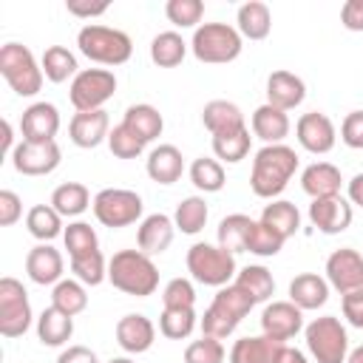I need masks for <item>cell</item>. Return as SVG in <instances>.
<instances>
[{"instance_id": "obj_1", "label": "cell", "mask_w": 363, "mask_h": 363, "mask_svg": "<svg viewBox=\"0 0 363 363\" xmlns=\"http://www.w3.org/2000/svg\"><path fill=\"white\" fill-rule=\"evenodd\" d=\"M298 170V153L289 145H264L252 159L250 187L258 199H275Z\"/></svg>"}, {"instance_id": "obj_2", "label": "cell", "mask_w": 363, "mask_h": 363, "mask_svg": "<svg viewBox=\"0 0 363 363\" xmlns=\"http://www.w3.org/2000/svg\"><path fill=\"white\" fill-rule=\"evenodd\" d=\"M108 281L113 289L133 295V298H147L159 289V269L153 258L142 250H119L108 261Z\"/></svg>"}, {"instance_id": "obj_3", "label": "cell", "mask_w": 363, "mask_h": 363, "mask_svg": "<svg viewBox=\"0 0 363 363\" xmlns=\"http://www.w3.org/2000/svg\"><path fill=\"white\" fill-rule=\"evenodd\" d=\"M77 48L82 57H88L96 65H125L133 54V43L125 31L111 28V26H99V23H88L77 31Z\"/></svg>"}, {"instance_id": "obj_4", "label": "cell", "mask_w": 363, "mask_h": 363, "mask_svg": "<svg viewBox=\"0 0 363 363\" xmlns=\"http://www.w3.org/2000/svg\"><path fill=\"white\" fill-rule=\"evenodd\" d=\"M241 48H244V37L230 23H201L190 40L193 57L207 65H227L241 57Z\"/></svg>"}, {"instance_id": "obj_5", "label": "cell", "mask_w": 363, "mask_h": 363, "mask_svg": "<svg viewBox=\"0 0 363 363\" xmlns=\"http://www.w3.org/2000/svg\"><path fill=\"white\" fill-rule=\"evenodd\" d=\"M187 272L193 275V281L204 284V286H227L235 281L238 267H235V255L221 250L218 244H207V241H196L187 250Z\"/></svg>"}, {"instance_id": "obj_6", "label": "cell", "mask_w": 363, "mask_h": 363, "mask_svg": "<svg viewBox=\"0 0 363 363\" xmlns=\"http://www.w3.org/2000/svg\"><path fill=\"white\" fill-rule=\"evenodd\" d=\"M0 74L17 96H34L43 88V65L34 60L31 48L23 43H6L0 48Z\"/></svg>"}, {"instance_id": "obj_7", "label": "cell", "mask_w": 363, "mask_h": 363, "mask_svg": "<svg viewBox=\"0 0 363 363\" xmlns=\"http://www.w3.org/2000/svg\"><path fill=\"white\" fill-rule=\"evenodd\" d=\"M306 349L315 357V363H346L349 357V335L340 318L323 315L315 318L309 326H303Z\"/></svg>"}, {"instance_id": "obj_8", "label": "cell", "mask_w": 363, "mask_h": 363, "mask_svg": "<svg viewBox=\"0 0 363 363\" xmlns=\"http://www.w3.org/2000/svg\"><path fill=\"white\" fill-rule=\"evenodd\" d=\"M94 218L102 224V227H111V230H119V227H128V224H136L142 218V196L136 190H128V187H105L94 196Z\"/></svg>"}, {"instance_id": "obj_9", "label": "cell", "mask_w": 363, "mask_h": 363, "mask_svg": "<svg viewBox=\"0 0 363 363\" xmlns=\"http://www.w3.org/2000/svg\"><path fill=\"white\" fill-rule=\"evenodd\" d=\"M116 94V77L111 68H82L68 88V99L77 108V113L82 111H102V105Z\"/></svg>"}, {"instance_id": "obj_10", "label": "cell", "mask_w": 363, "mask_h": 363, "mask_svg": "<svg viewBox=\"0 0 363 363\" xmlns=\"http://www.w3.org/2000/svg\"><path fill=\"white\" fill-rule=\"evenodd\" d=\"M31 320H34V312H31L26 286L11 275L0 278V335L20 337L28 332Z\"/></svg>"}, {"instance_id": "obj_11", "label": "cell", "mask_w": 363, "mask_h": 363, "mask_svg": "<svg viewBox=\"0 0 363 363\" xmlns=\"http://www.w3.org/2000/svg\"><path fill=\"white\" fill-rule=\"evenodd\" d=\"M326 281L335 292L354 295L363 292V255L352 247H340L326 258Z\"/></svg>"}, {"instance_id": "obj_12", "label": "cell", "mask_w": 363, "mask_h": 363, "mask_svg": "<svg viewBox=\"0 0 363 363\" xmlns=\"http://www.w3.org/2000/svg\"><path fill=\"white\" fill-rule=\"evenodd\" d=\"M62 150L57 142H17L11 164L23 176H48L60 167Z\"/></svg>"}, {"instance_id": "obj_13", "label": "cell", "mask_w": 363, "mask_h": 363, "mask_svg": "<svg viewBox=\"0 0 363 363\" xmlns=\"http://www.w3.org/2000/svg\"><path fill=\"white\" fill-rule=\"evenodd\" d=\"M295 136H298V145H301L303 150H309V153H315V156H323V153H329V150L335 147V142H337V128H335V122H332L326 113L309 111V113H303V116L298 119Z\"/></svg>"}, {"instance_id": "obj_14", "label": "cell", "mask_w": 363, "mask_h": 363, "mask_svg": "<svg viewBox=\"0 0 363 363\" xmlns=\"http://www.w3.org/2000/svg\"><path fill=\"white\" fill-rule=\"evenodd\" d=\"M354 218L352 201L343 196H326V199H312L309 204V221L312 227H318L323 235H340L343 230H349Z\"/></svg>"}, {"instance_id": "obj_15", "label": "cell", "mask_w": 363, "mask_h": 363, "mask_svg": "<svg viewBox=\"0 0 363 363\" xmlns=\"http://www.w3.org/2000/svg\"><path fill=\"white\" fill-rule=\"evenodd\" d=\"M301 329H303V309H298L292 301H272V303L264 306V312H261V335L286 343Z\"/></svg>"}, {"instance_id": "obj_16", "label": "cell", "mask_w": 363, "mask_h": 363, "mask_svg": "<svg viewBox=\"0 0 363 363\" xmlns=\"http://www.w3.org/2000/svg\"><path fill=\"white\" fill-rule=\"evenodd\" d=\"M23 142H57L60 133V111L51 102H34L20 116Z\"/></svg>"}, {"instance_id": "obj_17", "label": "cell", "mask_w": 363, "mask_h": 363, "mask_svg": "<svg viewBox=\"0 0 363 363\" xmlns=\"http://www.w3.org/2000/svg\"><path fill=\"white\" fill-rule=\"evenodd\" d=\"M116 343L128 354H145L156 343V326H153V320L147 315H139V312L122 315L116 320Z\"/></svg>"}, {"instance_id": "obj_18", "label": "cell", "mask_w": 363, "mask_h": 363, "mask_svg": "<svg viewBox=\"0 0 363 363\" xmlns=\"http://www.w3.org/2000/svg\"><path fill=\"white\" fill-rule=\"evenodd\" d=\"M108 133H111L108 111H82V113H74V119L68 122V136L82 150H91L108 142Z\"/></svg>"}, {"instance_id": "obj_19", "label": "cell", "mask_w": 363, "mask_h": 363, "mask_svg": "<svg viewBox=\"0 0 363 363\" xmlns=\"http://www.w3.org/2000/svg\"><path fill=\"white\" fill-rule=\"evenodd\" d=\"M62 269H65V261H62V252L54 250L51 244H37L28 250L26 255V275L40 284V286H51V284H60L62 281Z\"/></svg>"}, {"instance_id": "obj_20", "label": "cell", "mask_w": 363, "mask_h": 363, "mask_svg": "<svg viewBox=\"0 0 363 363\" xmlns=\"http://www.w3.org/2000/svg\"><path fill=\"white\" fill-rule=\"evenodd\" d=\"M173 235H176L173 218L164 213H150L142 218V224L136 230V244L142 252H147L153 258V255H162L173 244Z\"/></svg>"}, {"instance_id": "obj_21", "label": "cell", "mask_w": 363, "mask_h": 363, "mask_svg": "<svg viewBox=\"0 0 363 363\" xmlns=\"http://www.w3.org/2000/svg\"><path fill=\"white\" fill-rule=\"evenodd\" d=\"M306 99V85L298 74L292 71H272L267 77V102L281 108V111H292Z\"/></svg>"}, {"instance_id": "obj_22", "label": "cell", "mask_w": 363, "mask_h": 363, "mask_svg": "<svg viewBox=\"0 0 363 363\" xmlns=\"http://www.w3.org/2000/svg\"><path fill=\"white\" fill-rule=\"evenodd\" d=\"M250 125H252V133L264 145H284V139L289 136V128H292L286 111H281V108H275L269 102H264V105H258L252 111Z\"/></svg>"}, {"instance_id": "obj_23", "label": "cell", "mask_w": 363, "mask_h": 363, "mask_svg": "<svg viewBox=\"0 0 363 363\" xmlns=\"http://www.w3.org/2000/svg\"><path fill=\"white\" fill-rule=\"evenodd\" d=\"M145 170L156 184H176L184 173V156L176 145H159L147 153Z\"/></svg>"}, {"instance_id": "obj_24", "label": "cell", "mask_w": 363, "mask_h": 363, "mask_svg": "<svg viewBox=\"0 0 363 363\" xmlns=\"http://www.w3.org/2000/svg\"><path fill=\"white\" fill-rule=\"evenodd\" d=\"M329 289H332L329 281L320 278L318 272H301L289 281V301L303 312L320 309L329 301Z\"/></svg>"}, {"instance_id": "obj_25", "label": "cell", "mask_w": 363, "mask_h": 363, "mask_svg": "<svg viewBox=\"0 0 363 363\" xmlns=\"http://www.w3.org/2000/svg\"><path fill=\"white\" fill-rule=\"evenodd\" d=\"M340 184H343V176L332 162H315L301 173V187L309 199L340 196Z\"/></svg>"}, {"instance_id": "obj_26", "label": "cell", "mask_w": 363, "mask_h": 363, "mask_svg": "<svg viewBox=\"0 0 363 363\" xmlns=\"http://www.w3.org/2000/svg\"><path fill=\"white\" fill-rule=\"evenodd\" d=\"M286 343L267 337V335H255V337H238L230 349V363H275L281 349Z\"/></svg>"}, {"instance_id": "obj_27", "label": "cell", "mask_w": 363, "mask_h": 363, "mask_svg": "<svg viewBox=\"0 0 363 363\" xmlns=\"http://www.w3.org/2000/svg\"><path fill=\"white\" fill-rule=\"evenodd\" d=\"M235 28H238V34L244 40H252V43L267 40L269 31H272V11H269V6L261 3V0H250V3L238 6Z\"/></svg>"}, {"instance_id": "obj_28", "label": "cell", "mask_w": 363, "mask_h": 363, "mask_svg": "<svg viewBox=\"0 0 363 363\" xmlns=\"http://www.w3.org/2000/svg\"><path fill=\"white\" fill-rule=\"evenodd\" d=\"M201 122L210 130V136H221V133H233V130L247 128L241 108L230 99H210L201 108Z\"/></svg>"}, {"instance_id": "obj_29", "label": "cell", "mask_w": 363, "mask_h": 363, "mask_svg": "<svg viewBox=\"0 0 363 363\" xmlns=\"http://www.w3.org/2000/svg\"><path fill=\"white\" fill-rule=\"evenodd\" d=\"M74 335V318L57 306H48L37 318V337L43 346H65Z\"/></svg>"}, {"instance_id": "obj_30", "label": "cell", "mask_w": 363, "mask_h": 363, "mask_svg": "<svg viewBox=\"0 0 363 363\" xmlns=\"http://www.w3.org/2000/svg\"><path fill=\"white\" fill-rule=\"evenodd\" d=\"M91 204H94L91 190H88L82 182H65V184L54 187V193H51V207H54L62 218H77V216H82Z\"/></svg>"}, {"instance_id": "obj_31", "label": "cell", "mask_w": 363, "mask_h": 363, "mask_svg": "<svg viewBox=\"0 0 363 363\" xmlns=\"http://www.w3.org/2000/svg\"><path fill=\"white\" fill-rule=\"evenodd\" d=\"M258 221L267 224L272 233H278L284 241L292 238V235L301 230V213H298V207H295L292 201H286V199H272V201L264 207V213H261Z\"/></svg>"}, {"instance_id": "obj_32", "label": "cell", "mask_w": 363, "mask_h": 363, "mask_svg": "<svg viewBox=\"0 0 363 363\" xmlns=\"http://www.w3.org/2000/svg\"><path fill=\"white\" fill-rule=\"evenodd\" d=\"M122 122H125L145 145L153 142V139H159L162 130H164V119H162L159 108H153V105H147V102L130 105V108L125 111V119H122Z\"/></svg>"}, {"instance_id": "obj_33", "label": "cell", "mask_w": 363, "mask_h": 363, "mask_svg": "<svg viewBox=\"0 0 363 363\" xmlns=\"http://www.w3.org/2000/svg\"><path fill=\"white\" fill-rule=\"evenodd\" d=\"M40 65H43L45 79H48V82H54V85L68 82V79H74V77L79 74L77 57H74V51H68L65 45H48V48L43 51Z\"/></svg>"}, {"instance_id": "obj_34", "label": "cell", "mask_w": 363, "mask_h": 363, "mask_svg": "<svg viewBox=\"0 0 363 363\" xmlns=\"http://www.w3.org/2000/svg\"><path fill=\"white\" fill-rule=\"evenodd\" d=\"M252 224H255V218H250L244 213H233V216L221 218V224H218V247L233 252V255L235 252H247V241H250Z\"/></svg>"}, {"instance_id": "obj_35", "label": "cell", "mask_w": 363, "mask_h": 363, "mask_svg": "<svg viewBox=\"0 0 363 363\" xmlns=\"http://www.w3.org/2000/svg\"><path fill=\"white\" fill-rule=\"evenodd\" d=\"M187 43L182 40L179 31H159L150 40V60L159 68H176L184 57H187Z\"/></svg>"}, {"instance_id": "obj_36", "label": "cell", "mask_w": 363, "mask_h": 363, "mask_svg": "<svg viewBox=\"0 0 363 363\" xmlns=\"http://www.w3.org/2000/svg\"><path fill=\"white\" fill-rule=\"evenodd\" d=\"M26 227L28 233L40 241V244H48L54 241L57 235H62V216L51 207V204H34L28 213H26Z\"/></svg>"}, {"instance_id": "obj_37", "label": "cell", "mask_w": 363, "mask_h": 363, "mask_svg": "<svg viewBox=\"0 0 363 363\" xmlns=\"http://www.w3.org/2000/svg\"><path fill=\"white\" fill-rule=\"evenodd\" d=\"M233 284H238L255 303L269 301L272 292H275V278H272V272H269L267 267H261V264H250V267L238 269V275H235Z\"/></svg>"}, {"instance_id": "obj_38", "label": "cell", "mask_w": 363, "mask_h": 363, "mask_svg": "<svg viewBox=\"0 0 363 363\" xmlns=\"http://www.w3.org/2000/svg\"><path fill=\"white\" fill-rule=\"evenodd\" d=\"M207 216H210V210H207L204 196H187V199H182V201L176 204L173 224H176V230H182L184 235H196V233L204 230Z\"/></svg>"}, {"instance_id": "obj_39", "label": "cell", "mask_w": 363, "mask_h": 363, "mask_svg": "<svg viewBox=\"0 0 363 363\" xmlns=\"http://www.w3.org/2000/svg\"><path fill=\"white\" fill-rule=\"evenodd\" d=\"M51 306H57V309H62L65 315L77 318L79 312L88 309L85 284L77 281V278H62L60 284H54V289H51Z\"/></svg>"}, {"instance_id": "obj_40", "label": "cell", "mask_w": 363, "mask_h": 363, "mask_svg": "<svg viewBox=\"0 0 363 363\" xmlns=\"http://www.w3.org/2000/svg\"><path fill=\"white\" fill-rule=\"evenodd\" d=\"M250 145H252V136H250V128H241V130H233V133H221V136H213V153L216 159L224 164H238L241 159H247L250 153Z\"/></svg>"}, {"instance_id": "obj_41", "label": "cell", "mask_w": 363, "mask_h": 363, "mask_svg": "<svg viewBox=\"0 0 363 363\" xmlns=\"http://www.w3.org/2000/svg\"><path fill=\"white\" fill-rule=\"evenodd\" d=\"M190 182H193V187L201 190V193H218V190L224 187V182H227L224 164H221L218 159L199 156V159H193V164H190Z\"/></svg>"}, {"instance_id": "obj_42", "label": "cell", "mask_w": 363, "mask_h": 363, "mask_svg": "<svg viewBox=\"0 0 363 363\" xmlns=\"http://www.w3.org/2000/svg\"><path fill=\"white\" fill-rule=\"evenodd\" d=\"M62 241H65L68 258H79V255H88V252L99 250V235L88 221H71L62 233Z\"/></svg>"}, {"instance_id": "obj_43", "label": "cell", "mask_w": 363, "mask_h": 363, "mask_svg": "<svg viewBox=\"0 0 363 363\" xmlns=\"http://www.w3.org/2000/svg\"><path fill=\"white\" fill-rule=\"evenodd\" d=\"M199 318H196V309H162L159 315V332L167 337V340H184L193 335Z\"/></svg>"}, {"instance_id": "obj_44", "label": "cell", "mask_w": 363, "mask_h": 363, "mask_svg": "<svg viewBox=\"0 0 363 363\" xmlns=\"http://www.w3.org/2000/svg\"><path fill=\"white\" fill-rule=\"evenodd\" d=\"M71 272L77 281H82L85 286H99L102 281H108V261L102 255V250L71 258Z\"/></svg>"}, {"instance_id": "obj_45", "label": "cell", "mask_w": 363, "mask_h": 363, "mask_svg": "<svg viewBox=\"0 0 363 363\" xmlns=\"http://www.w3.org/2000/svg\"><path fill=\"white\" fill-rule=\"evenodd\" d=\"M238 318L233 315V312H227L221 303H210L207 306V312H204V318H201V335H207V337H218V340H224V337H230L235 329H238Z\"/></svg>"}, {"instance_id": "obj_46", "label": "cell", "mask_w": 363, "mask_h": 363, "mask_svg": "<svg viewBox=\"0 0 363 363\" xmlns=\"http://www.w3.org/2000/svg\"><path fill=\"white\" fill-rule=\"evenodd\" d=\"M164 17L176 28H199L201 17H204V3L201 0H167Z\"/></svg>"}, {"instance_id": "obj_47", "label": "cell", "mask_w": 363, "mask_h": 363, "mask_svg": "<svg viewBox=\"0 0 363 363\" xmlns=\"http://www.w3.org/2000/svg\"><path fill=\"white\" fill-rule=\"evenodd\" d=\"M108 147H111V153H113L116 159H136V156H142L145 142H142L125 122H119V125H113L111 133H108Z\"/></svg>"}, {"instance_id": "obj_48", "label": "cell", "mask_w": 363, "mask_h": 363, "mask_svg": "<svg viewBox=\"0 0 363 363\" xmlns=\"http://www.w3.org/2000/svg\"><path fill=\"white\" fill-rule=\"evenodd\" d=\"M162 309H196V286L190 278H170L162 289Z\"/></svg>"}, {"instance_id": "obj_49", "label": "cell", "mask_w": 363, "mask_h": 363, "mask_svg": "<svg viewBox=\"0 0 363 363\" xmlns=\"http://www.w3.org/2000/svg\"><path fill=\"white\" fill-rule=\"evenodd\" d=\"M284 244H286V241H284L278 233H272L267 224L255 221V224H252V233H250V241H247V252L261 255V258H272V255H278V252L284 250Z\"/></svg>"}, {"instance_id": "obj_50", "label": "cell", "mask_w": 363, "mask_h": 363, "mask_svg": "<svg viewBox=\"0 0 363 363\" xmlns=\"http://www.w3.org/2000/svg\"><path fill=\"white\" fill-rule=\"evenodd\" d=\"M224 357H227L224 343L218 337H207V335L187 343V349H184V363H224Z\"/></svg>"}, {"instance_id": "obj_51", "label": "cell", "mask_w": 363, "mask_h": 363, "mask_svg": "<svg viewBox=\"0 0 363 363\" xmlns=\"http://www.w3.org/2000/svg\"><path fill=\"white\" fill-rule=\"evenodd\" d=\"M216 303H221L227 312H233L238 320H244L247 315H250V309L255 306V301L238 286V284H227V286H221L218 292H216V298H213Z\"/></svg>"}, {"instance_id": "obj_52", "label": "cell", "mask_w": 363, "mask_h": 363, "mask_svg": "<svg viewBox=\"0 0 363 363\" xmlns=\"http://www.w3.org/2000/svg\"><path fill=\"white\" fill-rule=\"evenodd\" d=\"M340 142L352 150H363V111H349L340 122Z\"/></svg>"}, {"instance_id": "obj_53", "label": "cell", "mask_w": 363, "mask_h": 363, "mask_svg": "<svg viewBox=\"0 0 363 363\" xmlns=\"http://www.w3.org/2000/svg\"><path fill=\"white\" fill-rule=\"evenodd\" d=\"M23 218V199L14 190H0V227H11Z\"/></svg>"}, {"instance_id": "obj_54", "label": "cell", "mask_w": 363, "mask_h": 363, "mask_svg": "<svg viewBox=\"0 0 363 363\" xmlns=\"http://www.w3.org/2000/svg\"><path fill=\"white\" fill-rule=\"evenodd\" d=\"M340 26L346 31H363V0H346L340 6Z\"/></svg>"}, {"instance_id": "obj_55", "label": "cell", "mask_w": 363, "mask_h": 363, "mask_svg": "<svg viewBox=\"0 0 363 363\" xmlns=\"http://www.w3.org/2000/svg\"><path fill=\"white\" fill-rule=\"evenodd\" d=\"M340 309H343V318L349 320V326L363 329V292L343 295L340 298Z\"/></svg>"}, {"instance_id": "obj_56", "label": "cell", "mask_w": 363, "mask_h": 363, "mask_svg": "<svg viewBox=\"0 0 363 363\" xmlns=\"http://www.w3.org/2000/svg\"><path fill=\"white\" fill-rule=\"evenodd\" d=\"M57 363H99V357L88 346H68V349L60 352Z\"/></svg>"}, {"instance_id": "obj_57", "label": "cell", "mask_w": 363, "mask_h": 363, "mask_svg": "<svg viewBox=\"0 0 363 363\" xmlns=\"http://www.w3.org/2000/svg\"><path fill=\"white\" fill-rule=\"evenodd\" d=\"M65 9H68V14H74V17L91 20V17L105 14V11H108V3H79V0H68Z\"/></svg>"}, {"instance_id": "obj_58", "label": "cell", "mask_w": 363, "mask_h": 363, "mask_svg": "<svg viewBox=\"0 0 363 363\" xmlns=\"http://www.w3.org/2000/svg\"><path fill=\"white\" fill-rule=\"evenodd\" d=\"M349 201L363 207V173L352 176V182H349Z\"/></svg>"}, {"instance_id": "obj_59", "label": "cell", "mask_w": 363, "mask_h": 363, "mask_svg": "<svg viewBox=\"0 0 363 363\" xmlns=\"http://www.w3.org/2000/svg\"><path fill=\"white\" fill-rule=\"evenodd\" d=\"M275 363H309V360H306L303 352H298V349H292V346H284Z\"/></svg>"}, {"instance_id": "obj_60", "label": "cell", "mask_w": 363, "mask_h": 363, "mask_svg": "<svg viewBox=\"0 0 363 363\" xmlns=\"http://www.w3.org/2000/svg\"><path fill=\"white\" fill-rule=\"evenodd\" d=\"M14 147H17V145H14L11 122H9V119H3V153H6V156H11V153H14Z\"/></svg>"}, {"instance_id": "obj_61", "label": "cell", "mask_w": 363, "mask_h": 363, "mask_svg": "<svg viewBox=\"0 0 363 363\" xmlns=\"http://www.w3.org/2000/svg\"><path fill=\"white\" fill-rule=\"evenodd\" d=\"M346 363H363V346L352 349V352H349V357H346Z\"/></svg>"}, {"instance_id": "obj_62", "label": "cell", "mask_w": 363, "mask_h": 363, "mask_svg": "<svg viewBox=\"0 0 363 363\" xmlns=\"http://www.w3.org/2000/svg\"><path fill=\"white\" fill-rule=\"evenodd\" d=\"M108 363H136V360H130V357H111Z\"/></svg>"}]
</instances>
